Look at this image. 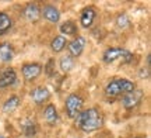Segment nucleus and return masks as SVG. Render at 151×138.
Masks as SVG:
<instances>
[{"label": "nucleus", "instance_id": "nucleus-12", "mask_svg": "<svg viewBox=\"0 0 151 138\" xmlns=\"http://www.w3.org/2000/svg\"><path fill=\"white\" fill-rule=\"evenodd\" d=\"M16 55V51H14V47L10 44V42H1L0 44V64H10L13 61V58Z\"/></svg>", "mask_w": 151, "mask_h": 138}, {"label": "nucleus", "instance_id": "nucleus-3", "mask_svg": "<svg viewBox=\"0 0 151 138\" xmlns=\"http://www.w3.org/2000/svg\"><path fill=\"white\" fill-rule=\"evenodd\" d=\"M84 106V99L83 96H80L78 93H70L65 100V113L69 118H73L83 110Z\"/></svg>", "mask_w": 151, "mask_h": 138}, {"label": "nucleus", "instance_id": "nucleus-20", "mask_svg": "<svg viewBox=\"0 0 151 138\" xmlns=\"http://www.w3.org/2000/svg\"><path fill=\"white\" fill-rule=\"evenodd\" d=\"M118 79V85H119V89H120V94H127V93H132L133 90H136V83L130 79H126V77H116Z\"/></svg>", "mask_w": 151, "mask_h": 138}, {"label": "nucleus", "instance_id": "nucleus-14", "mask_svg": "<svg viewBox=\"0 0 151 138\" xmlns=\"http://www.w3.org/2000/svg\"><path fill=\"white\" fill-rule=\"evenodd\" d=\"M43 118L48 126H56L59 121V114H58V109L53 103H48L43 109Z\"/></svg>", "mask_w": 151, "mask_h": 138}, {"label": "nucleus", "instance_id": "nucleus-24", "mask_svg": "<svg viewBox=\"0 0 151 138\" xmlns=\"http://www.w3.org/2000/svg\"><path fill=\"white\" fill-rule=\"evenodd\" d=\"M139 77L141 79H148L150 77V66H143L139 71Z\"/></svg>", "mask_w": 151, "mask_h": 138}, {"label": "nucleus", "instance_id": "nucleus-6", "mask_svg": "<svg viewBox=\"0 0 151 138\" xmlns=\"http://www.w3.org/2000/svg\"><path fill=\"white\" fill-rule=\"evenodd\" d=\"M18 83V76H17L16 69L13 68H6L0 72V90L7 88H13Z\"/></svg>", "mask_w": 151, "mask_h": 138}, {"label": "nucleus", "instance_id": "nucleus-8", "mask_svg": "<svg viewBox=\"0 0 151 138\" xmlns=\"http://www.w3.org/2000/svg\"><path fill=\"white\" fill-rule=\"evenodd\" d=\"M97 18V10L94 6H87L80 13V26L83 28H90Z\"/></svg>", "mask_w": 151, "mask_h": 138}, {"label": "nucleus", "instance_id": "nucleus-21", "mask_svg": "<svg viewBox=\"0 0 151 138\" xmlns=\"http://www.w3.org/2000/svg\"><path fill=\"white\" fill-rule=\"evenodd\" d=\"M76 65V61L74 58H71L69 54H66V55H62L59 59V68L62 72H65V73H67V72H70L73 68H74Z\"/></svg>", "mask_w": 151, "mask_h": 138}, {"label": "nucleus", "instance_id": "nucleus-17", "mask_svg": "<svg viewBox=\"0 0 151 138\" xmlns=\"http://www.w3.org/2000/svg\"><path fill=\"white\" fill-rule=\"evenodd\" d=\"M21 104V97L17 94H11L10 97H7L4 100V103L1 106V110L4 113H13L14 110L18 109V106Z\"/></svg>", "mask_w": 151, "mask_h": 138}, {"label": "nucleus", "instance_id": "nucleus-25", "mask_svg": "<svg viewBox=\"0 0 151 138\" xmlns=\"http://www.w3.org/2000/svg\"><path fill=\"white\" fill-rule=\"evenodd\" d=\"M133 138H144V137H140V135H137V137H133Z\"/></svg>", "mask_w": 151, "mask_h": 138}, {"label": "nucleus", "instance_id": "nucleus-11", "mask_svg": "<svg viewBox=\"0 0 151 138\" xmlns=\"http://www.w3.org/2000/svg\"><path fill=\"white\" fill-rule=\"evenodd\" d=\"M22 16L29 23L39 21V18H41V7H39L37 3H28V4L24 7Z\"/></svg>", "mask_w": 151, "mask_h": 138}, {"label": "nucleus", "instance_id": "nucleus-4", "mask_svg": "<svg viewBox=\"0 0 151 138\" xmlns=\"http://www.w3.org/2000/svg\"><path fill=\"white\" fill-rule=\"evenodd\" d=\"M43 66L39 62H27L21 66V75L25 82H34L42 75Z\"/></svg>", "mask_w": 151, "mask_h": 138}, {"label": "nucleus", "instance_id": "nucleus-1", "mask_svg": "<svg viewBox=\"0 0 151 138\" xmlns=\"http://www.w3.org/2000/svg\"><path fill=\"white\" fill-rule=\"evenodd\" d=\"M104 114L102 111L97 107H90L86 110H81L77 116L74 117L76 127L81 130L83 133H94L104 126Z\"/></svg>", "mask_w": 151, "mask_h": 138}, {"label": "nucleus", "instance_id": "nucleus-2", "mask_svg": "<svg viewBox=\"0 0 151 138\" xmlns=\"http://www.w3.org/2000/svg\"><path fill=\"white\" fill-rule=\"evenodd\" d=\"M118 59H122L123 64H130L133 61V54L130 51L124 50V48H119V47H111V48L104 51L102 61L105 64H113Z\"/></svg>", "mask_w": 151, "mask_h": 138}, {"label": "nucleus", "instance_id": "nucleus-9", "mask_svg": "<svg viewBox=\"0 0 151 138\" xmlns=\"http://www.w3.org/2000/svg\"><path fill=\"white\" fill-rule=\"evenodd\" d=\"M29 96H31V99H32V101L35 104L41 106L43 103L49 101V99H50V90L46 86H37V88H34L31 90Z\"/></svg>", "mask_w": 151, "mask_h": 138}, {"label": "nucleus", "instance_id": "nucleus-23", "mask_svg": "<svg viewBox=\"0 0 151 138\" xmlns=\"http://www.w3.org/2000/svg\"><path fill=\"white\" fill-rule=\"evenodd\" d=\"M43 72H45L49 77L55 76L56 69H55V59H53V58H50V59L48 61V64H46V65H45V68H43Z\"/></svg>", "mask_w": 151, "mask_h": 138}, {"label": "nucleus", "instance_id": "nucleus-13", "mask_svg": "<svg viewBox=\"0 0 151 138\" xmlns=\"http://www.w3.org/2000/svg\"><path fill=\"white\" fill-rule=\"evenodd\" d=\"M21 131L24 134V137L27 138H34L38 133V124L35 121V118H24L21 121Z\"/></svg>", "mask_w": 151, "mask_h": 138}, {"label": "nucleus", "instance_id": "nucleus-18", "mask_svg": "<svg viewBox=\"0 0 151 138\" xmlns=\"http://www.w3.org/2000/svg\"><path fill=\"white\" fill-rule=\"evenodd\" d=\"M104 93L106 97H111V99H116L119 96H122L120 94V89H119V85H118V79L115 77L112 80H109L106 83V86L104 89Z\"/></svg>", "mask_w": 151, "mask_h": 138}, {"label": "nucleus", "instance_id": "nucleus-10", "mask_svg": "<svg viewBox=\"0 0 151 138\" xmlns=\"http://www.w3.org/2000/svg\"><path fill=\"white\" fill-rule=\"evenodd\" d=\"M41 17H43L50 24H58L60 20V11L53 4H43L41 7Z\"/></svg>", "mask_w": 151, "mask_h": 138}, {"label": "nucleus", "instance_id": "nucleus-19", "mask_svg": "<svg viewBox=\"0 0 151 138\" xmlns=\"http://www.w3.org/2000/svg\"><path fill=\"white\" fill-rule=\"evenodd\" d=\"M67 38L63 37V35H56L55 38H52L50 41V50L53 51L55 54H60V52H63L66 50V47H67Z\"/></svg>", "mask_w": 151, "mask_h": 138}, {"label": "nucleus", "instance_id": "nucleus-22", "mask_svg": "<svg viewBox=\"0 0 151 138\" xmlns=\"http://www.w3.org/2000/svg\"><path fill=\"white\" fill-rule=\"evenodd\" d=\"M116 26H118L119 28H126V27H129L130 26V20H129V17L126 16V14H119L118 18H116Z\"/></svg>", "mask_w": 151, "mask_h": 138}, {"label": "nucleus", "instance_id": "nucleus-15", "mask_svg": "<svg viewBox=\"0 0 151 138\" xmlns=\"http://www.w3.org/2000/svg\"><path fill=\"white\" fill-rule=\"evenodd\" d=\"M13 24H14L13 17L6 11H0V37L10 33L11 28H13Z\"/></svg>", "mask_w": 151, "mask_h": 138}, {"label": "nucleus", "instance_id": "nucleus-26", "mask_svg": "<svg viewBox=\"0 0 151 138\" xmlns=\"http://www.w3.org/2000/svg\"><path fill=\"white\" fill-rule=\"evenodd\" d=\"M0 138H6V137H4V135H0Z\"/></svg>", "mask_w": 151, "mask_h": 138}, {"label": "nucleus", "instance_id": "nucleus-7", "mask_svg": "<svg viewBox=\"0 0 151 138\" xmlns=\"http://www.w3.org/2000/svg\"><path fill=\"white\" fill-rule=\"evenodd\" d=\"M87 39L83 37V35H77L74 38L67 42V51H69V55L71 58H78V56L83 54V51L86 48Z\"/></svg>", "mask_w": 151, "mask_h": 138}, {"label": "nucleus", "instance_id": "nucleus-5", "mask_svg": "<svg viewBox=\"0 0 151 138\" xmlns=\"http://www.w3.org/2000/svg\"><path fill=\"white\" fill-rule=\"evenodd\" d=\"M143 97H144V92L140 90V89H136L132 93H127L122 96L120 104H122V107H123L124 110H133V109H136L141 103Z\"/></svg>", "mask_w": 151, "mask_h": 138}, {"label": "nucleus", "instance_id": "nucleus-16", "mask_svg": "<svg viewBox=\"0 0 151 138\" xmlns=\"http://www.w3.org/2000/svg\"><path fill=\"white\" fill-rule=\"evenodd\" d=\"M59 31H60V35H63V37H74L77 35V31H78V27H77V24L76 21L73 20H66L60 24L59 27Z\"/></svg>", "mask_w": 151, "mask_h": 138}]
</instances>
